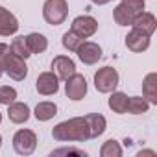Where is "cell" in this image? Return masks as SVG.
I'll return each mask as SVG.
<instances>
[{
  "label": "cell",
  "instance_id": "cell-3",
  "mask_svg": "<svg viewBox=\"0 0 157 157\" xmlns=\"http://www.w3.org/2000/svg\"><path fill=\"white\" fill-rule=\"evenodd\" d=\"M68 17V2L67 0H44L43 4V19L50 26H59Z\"/></svg>",
  "mask_w": 157,
  "mask_h": 157
},
{
  "label": "cell",
  "instance_id": "cell-15",
  "mask_svg": "<svg viewBox=\"0 0 157 157\" xmlns=\"http://www.w3.org/2000/svg\"><path fill=\"white\" fill-rule=\"evenodd\" d=\"M30 117H32V111H30V107H28V104H24V102H11L10 105H8V118H10V122H13V124H26L28 120H30Z\"/></svg>",
  "mask_w": 157,
  "mask_h": 157
},
{
  "label": "cell",
  "instance_id": "cell-7",
  "mask_svg": "<svg viewBox=\"0 0 157 157\" xmlns=\"http://www.w3.org/2000/svg\"><path fill=\"white\" fill-rule=\"evenodd\" d=\"M4 72L15 82H22L26 80L28 76V65H26V59L19 57L17 54H13L11 50L8 52L6 59H4Z\"/></svg>",
  "mask_w": 157,
  "mask_h": 157
},
{
  "label": "cell",
  "instance_id": "cell-20",
  "mask_svg": "<svg viewBox=\"0 0 157 157\" xmlns=\"http://www.w3.org/2000/svg\"><path fill=\"white\" fill-rule=\"evenodd\" d=\"M26 43H28V48H30V54H32V56H33V54H43V52H46V48H48V39H46L43 33H39V32L28 33V35H26Z\"/></svg>",
  "mask_w": 157,
  "mask_h": 157
},
{
  "label": "cell",
  "instance_id": "cell-12",
  "mask_svg": "<svg viewBox=\"0 0 157 157\" xmlns=\"http://www.w3.org/2000/svg\"><path fill=\"white\" fill-rule=\"evenodd\" d=\"M150 39H151L150 35L142 33L140 30L131 28V32L126 35V48L135 52V54H142L150 48Z\"/></svg>",
  "mask_w": 157,
  "mask_h": 157
},
{
  "label": "cell",
  "instance_id": "cell-29",
  "mask_svg": "<svg viewBox=\"0 0 157 157\" xmlns=\"http://www.w3.org/2000/svg\"><path fill=\"white\" fill-rule=\"evenodd\" d=\"M139 155H155V151L153 150H140Z\"/></svg>",
  "mask_w": 157,
  "mask_h": 157
},
{
  "label": "cell",
  "instance_id": "cell-26",
  "mask_svg": "<svg viewBox=\"0 0 157 157\" xmlns=\"http://www.w3.org/2000/svg\"><path fill=\"white\" fill-rule=\"evenodd\" d=\"M67 153H74V155H80V157H87V151L78 150V148H59V150H54V151H52V155H67Z\"/></svg>",
  "mask_w": 157,
  "mask_h": 157
},
{
  "label": "cell",
  "instance_id": "cell-22",
  "mask_svg": "<svg viewBox=\"0 0 157 157\" xmlns=\"http://www.w3.org/2000/svg\"><path fill=\"white\" fill-rule=\"evenodd\" d=\"M10 50H11L13 54H17L19 57H22V59H28V57L32 56V54H30V48H28V43H26V35H17V37L11 41Z\"/></svg>",
  "mask_w": 157,
  "mask_h": 157
},
{
  "label": "cell",
  "instance_id": "cell-16",
  "mask_svg": "<svg viewBox=\"0 0 157 157\" xmlns=\"http://www.w3.org/2000/svg\"><path fill=\"white\" fill-rule=\"evenodd\" d=\"M85 122H87V129H89V139H98L100 135L105 133L107 129V120L104 115L100 113H89L83 117Z\"/></svg>",
  "mask_w": 157,
  "mask_h": 157
},
{
  "label": "cell",
  "instance_id": "cell-21",
  "mask_svg": "<svg viewBox=\"0 0 157 157\" xmlns=\"http://www.w3.org/2000/svg\"><path fill=\"white\" fill-rule=\"evenodd\" d=\"M150 109V102L144 96H129L128 98V109L126 113L129 115H144Z\"/></svg>",
  "mask_w": 157,
  "mask_h": 157
},
{
  "label": "cell",
  "instance_id": "cell-2",
  "mask_svg": "<svg viewBox=\"0 0 157 157\" xmlns=\"http://www.w3.org/2000/svg\"><path fill=\"white\" fill-rule=\"evenodd\" d=\"M146 0H120V4L113 10V19L118 26H131L133 19L142 13Z\"/></svg>",
  "mask_w": 157,
  "mask_h": 157
},
{
  "label": "cell",
  "instance_id": "cell-27",
  "mask_svg": "<svg viewBox=\"0 0 157 157\" xmlns=\"http://www.w3.org/2000/svg\"><path fill=\"white\" fill-rule=\"evenodd\" d=\"M8 52H10V44L0 43V76L4 74V59H6Z\"/></svg>",
  "mask_w": 157,
  "mask_h": 157
},
{
  "label": "cell",
  "instance_id": "cell-4",
  "mask_svg": "<svg viewBox=\"0 0 157 157\" xmlns=\"http://www.w3.org/2000/svg\"><path fill=\"white\" fill-rule=\"evenodd\" d=\"M118 83H120V76L118 70L113 67H102L94 72V87L102 94L113 93L118 87Z\"/></svg>",
  "mask_w": 157,
  "mask_h": 157
},
{
  "label": "cell",
  "instance_id": "cell-25",
  "mask_svg": "<svg viewBox=\"0 0 157 157\" xmlns=\"http://www.w3.org/2000/svg\"><path fill=\"white\" fill-rule=\"evenodd\" d=\"M17 89L10 87V85H0V104L2 105H10L11 102L17 100Z\"/></svg>",
  "mask_w": 157,
  "mask_h": 157
},
{
  "label": "cell",
  "instance_id": "cell-28",
  "mask_svg": "<svg viewBox=\"0 0 157 157\" xmlns=\"http://www.w3.org/2000/svg\"><path fill=\"white\" fill-rule=\"evenodd\" d=\"M89 2H93V4H96V6H105V4L111 2V0H89Z\"/></svg>",
  "mask_w": 157,
  "mask_h": 157
},
{
  "label": "cell",
  "instance_id": "cell-31",
  "mask_svg": "<svg viewBox=\"0 0 157 157\" xmlns=\"http://www.w3.org/2000/svg\"><path fill=\"white\" fill-rule=\"evenodd\" d=\"M0 124H2V113H0Z\"/></svg>",
  "mask_w": 157,
  "mask_h": 157
},
{
  "label": "cell",
  "instance_id": "cell-9",
  "mask_svg": "<svg viewBox=\"0 0 157 157\" xmlns=\"http://www.w3.org/2000/svg\"><path fill=\"white\" fill-rule=\"evenodd\" d=\"M35 91L41 96H54V94H57V91H59V78L52 70L41 72L37 76V80H35Z\"/></svg>",
  "mask_w": 157,
  "mask_h": 157
},
{
  "label": "cell",
  "instance_id": "cell-18",
  "mask_svg": "<svg viewBox=\"0 0 157 157\" xmlns=\"http://www.w3.org/2000/svg\"><path fill=\"white\" fill-rule=\"evenodd\" d=\"M111 96H109V100H107V105H109V109L113 111V113H117V115H126V109H128V94L126 93H122V91H113V93H109Z\"/></svg>",
  "mask_w": 157,
  "mask_h": 157
},
{
  "label": "cell",
  "instance_id": "cell-13",
  "mask_svg": "<svg viewBox=\"0 0 157 157\" xmlns=\"http://www.w3.org/2000/svg\"><path fill=\"white\" fill-rule=\"evenodd\" d=\"M17 32H19L17 17L4 6H0V37H11Z\"/></svg>",
  "mask_w": 157,
  "mask_h": 157
},
{
  "label": "cell",
  "instance_id": "cell-11",
  "mask_svg": "<svg viewBox=\"0 0 157 157\" xmlns=\"http://www.w3.org/2000/svg\"><path fill=\"white\" fill-rule=\"evenodd\" d=\"M52 72L59 78V80H68V78L76 72V63L68 57V56H56L54 59H52Z\"/></svg>",
  "mask_w": 157,
  "mask_h": 157
},
{
  "label": "cell",
  "instance_id": "cell-5",
  "mask_svg": "<svg viewBox=\"0 0 157 157\" xmlns=\"http://www.w3.org/2000/svg\"><path fill=\"white\" fill-rule=\"evenodd\" d=\"M87 80L83 74H78L74 72L68 80H65V94L68 100L72 102H80L87 96Z\"/></svg>",
  "mask_w": 157,
  "mask_h": 157
},
{
  "label": "cell",
  "instance_id": "cell-19",
  "mask_svg": "<svg viewBox=\"0 0 157 157\" xmlns=\"http://www.w3.org/2000/svg\"><path fill=\"white\" fill-rule=\"evenodd\" d=\"M57 115V105L54 104V102H39L37 105H35V109H33V117L39 120V122H48V120H52L54 117Z\"/></svg>",
  "mask_w": 157,
  "mask_h": 157
},
{
  "label": "cell",
  "instance_id": "cell-30",
  "mask_svg": "<svg viewBox=\"0 0 157 157\" xmlns=\"http://www.w3.org/2000/svg\"><path fill=\"white\" fill-rule=\"evenodd\" d=\"M0 148H2V135H0Z\"/></svg>",
  "mask_w": 157,
  "mask_h": 157
},
{
  "label": "cell",
  "instance_id": "cell-10",
  "mask_svg": "<svg viewBox=\"0 0 157 157\" xmlns=\"http://www.w3.org/2000/svg\"><path fill=\"white\" fill-rule=\"evenodd\" d=\"M78 59L83 65H96L102 59V46L94 41H83L76 50Z\"/></svg>",
  "mask_w": 157,
  "mask_h": 157
},
{
  "label": "cell",
  "instance_id": "cell-14",
  "mask_svg": "<svg viewBox=\"0 0 157 157\" xmlns=\"http://www.w3.org/2000/svg\"><path fill=\"white\" fill-rule=\"evenodd\" d=\"M131 28L140 30L142 33H146V35L151 37V35L155 33V28H157V19H155L153 13H150V11H142V13H139V15L133 19Z\"/></svg>",
  "mask_w": 157,
  "mask_h": 157
},
{
  "label": "cell",
  "instance_id": "cell-8",
  "mask_svg": "<svg viewBox=\"0 0 157 157\" xmlns=\"http://www.w3.org/2000/svg\"><path fill=\"white\" fill-rule=\"evenodd\" d=\"M70 30L78 35V37H82L83 41L85 39H91L96 32H98V21L91 15H78L72 24H70Z\"/></svg>",
  "mask_w": 157,
  "mask_h": 157
},
{
  "label": "cell",
  "instance_id": "cell-17",
  "mask_svg": "<svg viewBox=\"0 0 157 157\" xmlns=\"http://www.w3.org/2000/svg\"><path fill=\"white\" fill-rule=\"evenodd\" d=\"M142 96L150 102V105H157V74L150 72L142 80Z\"/></svg>",
  "mask_w": 157,
  "mask_h": 157
},
{
  "label": "cell",
  "instance_id": "cell-23",
  "mask_svg": "<svg viewBox=\"0 0 157 157\" xmlns=\"http://www.w3.org/2000/svg\"><path fill=\"white\" fill-rule=\"evenodd\" d=\"M122 153H124V150H122V146H120V142L117 139L105 140L102 144V148H100V155L102 157H122Z\"/></svg>",
  "mask_w": 157,
  "mask_h": 157
},
{
  "label": "cell",
  "instance_id": "cell-6",
  "mask_svg": "<svg viewBox=\"0 0 157 157\" xmlns=\"http://www.w3.org/2000/svg\"><path fill=\"white\" fill-rule=\"evenodd\" d=\"M37 148V135L32 129H19L13 135V150L19 155H32Z\"/></svg>",
  "mask_w": 157,
  "mask_h": 157
},
{
  "label": "cell",
  "instance_id": "cell-24",
  "mask_svg": "<svg viewBox=\"0 0 157 157\" xmlns=\"http://www.w3.org/2000/svg\"><path fill=\"white\" fill-rule=\"evenodd\" d=\"M82 43H83V39H82V37H78L72 30L65 32V33H63V37H61V44H63V48H65V50H68V52H76V50H78V46H80Z\"/></svg>",
  "mask_w": 157,
  "mask_h": 157
},
{
  "label": "cell",
  "instance_id": "cell-1",
  "mask_svg": "<svg viewBox=\"0 0 157 157\" xmlns=\"http://www.w3.org/2000/svg\"><path fill=\"white\" fill-rule=\"evenodd\" d=\"M52 137L57 142H85V140H91L87 122L83 117H74V118L59 122L57 126H54Z\"/></svg>",
  "mask_w": 157,
  "mask_h": 157
}]
</instances>
